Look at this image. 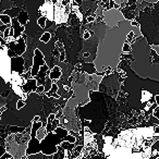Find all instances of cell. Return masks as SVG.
<instances>
[{"label": "cell", "instance_id": "obj_1", "mask_svg": "<svg viewBox=\"0 0 159 159\" xmlns=\"http://www.w3.org/2000/svg\"><path fill=\"white\" fill-rule=\"evenodd\" d=\"M46 63L44 59V55L38 48H36L34 50V59H33V64L31 66V74L33 77H35L37 75V73L39 72V69L42 66Z\"/></svg>", "mask_w": 159, "mask_h": 159}, {"label": "cell", "instance_id": "obj_2", "mask_svg": "<svg viewBox=\"0 0 159 159\" xmlns=\"http://www.w3.org/2000/svg\"><path fill=\"white\" fill-rule=\"evenodd\" d=\"M39 13H43L47 18V20L53 21V16H55V5H52L51 0H46L44 5L40 7Z\"/></svg>", "mask_w": 159, "mask_h": 159}, {"label": "cell", "instance_id": "obj_3", "mask_svg": "<svg viewBox=\"0 0 159 159\" xmlns=\"http://www.w3.org/2000/svg\"><path fill=\"white\" fill-rule=\"evenodd\" d=\"M23 92L24 93H36V89H37V81L35 77H31V79L25 80V83L22 86Z\"/></svg>", "mask_w": 159, "mask_h": 159}, {"label": "cell", "instance_id": "obj_4", "mask_svg": "<svg viewBox=\"0 0 159 159\" xmlns=\"http://www.w3.org/2000/svg\"><path fill=\"white\" fill-rule=\"evenodd\" d=\"M62 72H61V68L59 66H55L52 70H49V77L52 80V82H57L58 80L61 77Z\"/></svg>", "mask_w": 159, "mask_h": 159}, {"label": "cell", "instance_id": "obj_5", "mask_svg": "<svg viewBox=\"0 0 159 159\" xmlns=\"http://www.w3.org/2000/svg\"><path fill=\"white\" fill-rule=\"evenodd\" d=\"M47 133H48V131H47V129H46V125H44V124H43V125L37 130L35 137L40 142V141H43V139H44L45 137L47 136Z\"/></svg>", "mask_w": 159, "mask_h": 159}, {"label": "cell", "instance_id": "obj_6", "mask_svg": "<svg viewBox=\"0 0 159 159\" xmlns=\"http://www.w3.org/2000/svg\"><path fill=\"white\" fill-rule=\"evenodd\" d=\"M16 19H18V21L20 22L21 25H25L27 23V21H29V13L26 11L20 12L19 16H16Z\"/></svg>", "mask_w": 159, "mask_h": 159}, {"label": "cell", "instance_id": "obj_7", "mask_svg": "<svg viewBox=\"0 0 159 159\" xmlns=\"http://www.w3.org/2000/svg\"><path fill=\"white\" fill-rule=\"evenodd\" d=\"M0 21H1V23H3V24H6V25H11L12 19L9 14L3 13V14H0Z\"/></svg>", "mask_w": 159, "mask_h": 159}, {"label": "cell", "instance_id": "obj_8", "mask_svg": "<svg viewBox=\"0 0 159 159\" xmlns=\"http://www.w3.org/2000/svg\"><path fill=\"white\" fill-rule=\"evenodd\" d=\"M141 94H142V96H141V102H142V104L148 102V100H149V98L152 97V94H150L149 92L145 91V89H143Z\"/></svg>", "mask_w": 159, "mask_h": 159}, {"label": "cell", "instance_id": "obj_9", "mask_svg": "<svg viewBox=\"0 0 159 159\" xmlns=\"http://www.w3.org/2000/svg\"><path fill=\"white\" fill-rule=\"evenodd\" d=\"M50 39H51V34L49 33V32H45V33L40 36V42L45 43V44H48Z\"/></svg>", "mask_w": 159, "mask_h": 159}, {"label": "cell", "instance_id": "obj_10", "mask_svg": "<svg viewBox=\"0 0 159 159\" xmlns=\"http://www.w3.org/2000/svg\"><path fill=\"white\" fill-rule=\"evenodd\" d=\"M46 20L47 18L45 16H40L37 20V24L39 25L42 29H46Z\"/></svg>", "mask_w": 159, "mask_h": 159}, {"label": "cell", "instance_id": "obj_11", "mask_svg": "<svg viewBox=\"0 0 159 159\" xmlns=\"http://www.w3.org/2000/svg\"><path fill=\"white\" fill-rule=\"evenodd\" d=\"M122 51H123L124 53H129V52L131 53V52H132V48H131L130 43H128V42L124 43L123 47H122Z\"/></svg>", "mask_w": 159, "mask_h": 159}, {"label": "cell", "instance_id": "obj_12", "mask_svg": "<svg viewBox=\"0 0 159 159\" xmlns=\"http://www.w3.org/2000/svg\"><path fill=\"white\" fill-rule=\"evenodd\" d=\"M155 98H156V102H157V105H158V107H159V96L157 95ZM154 117H156V118H158V119H159V108L155 109V111H154Z\"/></svg>", "mask_w": 159, "mask_h": 159}, {"label": "cell", "instance_id": "obj_13", "mask_svg": "<svg viewBox=\"0 0 159 159\" xmlns=\"http://www.w3.org/2000/svg\"><path fill=\"white\" fill-rule=\"evenodd\" d=\"M24 106H25V100L22 99V98H21V99H19L18 102H16V108H18V109H22Z\"/></svg>", "mask_w": 159, "mask_h": 159}, {"label": "cell", "instance_id": "obj_14", "mask_svg": "<svg viewBox=\"0 0 159 159\" xmlns=\"http://www.w3.org/2000/svg\"><path fill=\"white\" fill-rule=\"evenodd\" d=\"M45 92V86L44 85H37V89H36V93H43Z\"/></svg>", "mask_w": 159, "mask_h": 159}, {"label": "cell", "instance_id": "obj_15", "mask_svg": "<svg viewBox=\"0 0 159 159\" xmlns=\"http://www.w3.org/2000/svg\"><path fill=\"white\" fill-rule=\"evenodd\" d=\"M86 21H87V23H93L94 21H95V16H89L86 18Z\"/></svg>", "mask_w": 159, "mask_h": 159}, {"label": "cell", "instance_id": "obj_16", "mask_svg": "<svg viewBox=\"0 0 159 159\" xmlns=\"http://www.w3.org/2000/svg\"><path fill=\"white\" fill-rule=\"evenodd\" d=\"M83 37H84V39H89V37H91V32L89 31H86L84 33V36H83Z\"/></svg>", "mask_w": 159, "mask_h": 159}, {"label": "cell", "instance_id": "obj_17", "mask_svg": "<svg viewBox=\"0 0 159 159\" xmlns=\"http://www.w3.org/2000/svg\"><path fill=\"white\" fill-rule=\"evenodd\" d=\"M152 50H155V51H156V52L159 55V46H157V45H152Z\"/></svg>", "mask_w": 159, "mask_h": 159}, {"label": "cell", "instance_id": "obj_18", "mask_svg": "<svg viewBox=\"0 0 159 159\" xmlns=\"http://www.w3.org/2000/svg\"><path fill=\"white\" fill-rule=\"evenodd\" d=\"M37 121H40V116H35L33 118V122H37Z\"/></svg>", "mask_w": 159, "mask_h": 159}, {"label": "cell", "instance_id": "obj_19", "mask_svg": "<svg viewBox=\"0 0 159 159\" xmlns=\"http://www.w3.org/2000/svg\"><path fill=\"white\" fill-rule=\"evenodd\" d=\"M131 26H139V24L136 21H132V22H131Z\"/></svg>", "mask_w": 159, "mask_h": 159}, {"label": "cell", "instance_id": "obj_20", "mask_svg": "<svg viewBox=\"0 0 159 159\" xmlns=\"http://www.w3.org/2000/svg\"><path fill=\"white\" fill-rule=\"evenodd\" d=\"M144 1H145V2H147V3H155V2H157V1H158V0H144Z\"/></svg>", "mask_w": 159, "mask_h": 159}, {"label": "cell", "instance_id": "obj_21", "mask_svg": "<svg viewBox=\"0 0 159 159\" xmlns=\"http://www.w3.org/2000/svg\"><path fill=\"white\" fill-rule=\"evenodd\" d=\"M51 1H52V0H51Z\"/></svg>", "mask_w": 159, "mask_h": 159}]
</instances>
